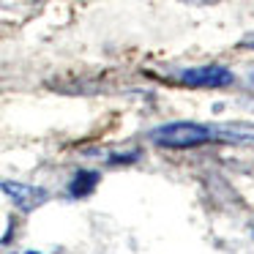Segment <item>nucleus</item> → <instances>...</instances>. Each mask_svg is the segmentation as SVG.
I'll list each match as a JSON object with an SVG mask.
<instances>
[{
    "instance_id": "1",
    "label": "nucleus",
    "mask_w": 254,
    "mask_h": 254,
    "mask_svg": "<svg viewBox=\"0 0 254 254\" xmlns=\"http://www.w3.org/2000/svg\"><path fill=\"white\" fill-rule=\"evenodd\" d=\"M213 137H216L213 126H202V123H191V121L164 123V126L150 131V139H153L159 148H172V150L199 148V145L210 142Z\"/></svg>"
},
{
    "instance_id": "2",
    "label": "nucleus",
    "mask_w": 254,
    "mask_h": 254,
    "mask_svg": "<svg viewBox=\"0 0 254 254\" xmlns=\"http://www.w3.org/2000/svg\"><path fill=\"white\" fill-rule=\"evenodd\" d=\"M232 71L224 66H199L181 74V82L189 88H227L232 85Z\"/></svg>"
},
{
    "instance_id": "3",
    "label": "nucleus",
    "mask_w": 254,
    "mask_h": 254,
    "mask_svg": "<svg viewBox=\"0 0 254 254\" xmlns=\"http://www.w3.org/2000/svg\"><path fill=\"white\" fill-rule=\"evenodd\" d=\"M0 189H3V194H8V197L14 199V205H17L19 210H36L39 205H44L47 199H50L47 189L25 186V183H17V181H3Z\"/></svg>"
},
{
    "instance_id": "4",
    "label": "nucleus",
    "mask_w": 254,
    "mask_h": 254,
    "mask_svg": "<svg viewBox=\"0 0 254 254\" xmlns=\"http://www.w3.org/2000/svg\"><path fill=\"white\" fill-rule=\"evenodd\" d=\"M99 181H101V175L96 170H79L77 175L71 178V183H68V194H71V197H88V194L99 186Z\"/></svg>"
},
{
    "instance_id": "5",
    "label": "nucleus",
    "mask_w": 254,
    "mask_h": 254,
    "mask_svg": "<svg viewBox=\"0 0 254 254\" xmlns=\"http://www.w3.org/2000/svg\"><path fill=\"white\" fill-rule=\"evenodd\" d=\"M139 159V153H126V156H112V159H110V164H121V161H123V164H126V161H137Z\"/></svg>"
},
{
    "instance_id": "6",
    "label": "nucleus",
    "mask_w": 254,
    "mask_h": 254,
    "mask_svg": "<svg viewBox=\"0 0 254 254\" xmlns=\"http://www.w3.org/2000/svg\"><path fill=\"white\" fill-rule=\"evenodd\" d=\"M241 47H252V50H254V33H252V36H246V39L241 41Z\"/></svg>"
},
{
    "instance_id": "7",
    "label": "nucleus",
    "mask_w": 254,
    "mask_h": 254,
    "mask_svg": "<svg viewBox=\"0 0 254 254\" xmlns=\"http://www.w3.org/2000/svg\"><path fill=\"white\" fill-rule=\"evenodd\" d=\"M186 3H197V6H208V3H216V0H186Z\"/></svg>"
},
{
    "instance_id": "8",
    "label": "nucleus",
    "mask_w": 254,
    "mask_h": 254,
    "mask_svg": "<svg viewBox=\"0 0 254 254\" xmlns=\"http://www.w3.org/2000/svg\"><path fill=\"white\" fill-rule=\"evenodd\" d=\"M19 254H41V252H19Z\"/></svg>"
},
{
    "instance_id": "9",
    "label": "nucleus",
    "mask_w": 254,
    "mask_h": 254,
    "mask_svg": "<svg viewBox=\"0 0 254 254\" xmlns=\"http://www.w3.org/2000/svg\"><path fill=\"white\" fill-rule=\"evenodd\" d=\"M252 232H254V230H252Z\"/></svg>"
}]
</instances>
